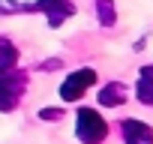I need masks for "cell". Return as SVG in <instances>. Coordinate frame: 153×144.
I'll return each instance as SVG.
<instances>
[{
    "mask_svg": "<svg viewBox=\"0 0 153 144\" xmlns=\"http://www.w3.org/2000/svg\"><path fill=\"white\" fill-rule=\"evenodd\" d=\"M75 138L81 144H102L108 138V120L96 108H78L75 111Z\"/></svg>",
    "mask_w": 153,
    "mask_h": 144,
    "instance_id": "cell-1",
    "label": "cell"
},
{
    "mask_svg": "<svg viewBox=\"0 0 153 144\" xmlns=\"http://www.w3.org/2000/svg\"><path fill=\"white\" fill-rule=\"evenodd\" d=\"M27 84H30L27 72H12V69H9V72L0 75V111H3V114L18 108V102H21Z\"/></svg>",
    "mask_w": 153,
    "mask_h": 144,
    "instance_id": "cell-2",
    "label": "cell"
},
{
    "mask_svg": "<svg viewBox=\"0 0 153 144\" xmlns=\"http://www.w3.org/2000/svg\"><path fill=\"white\" fill-rule=\"evenodd\" d=\"M90 84H96V69H90V66L75 69V72H69V75L63 78V84H60V99L63 102H78L87 93Z\"/></svg>",
    "mask_w": 153,
    "mask_h": 144,
    "instance_id": "cell-3",
    "label": "cell"
},
{
    "mask_svg": "<svg viewBox=\"0 0 153 144\" xmlns=\"http://www.w3.org/2000/svg\"><path fill=\"white\" fill-rule=\"evenodd\" d=\"M120 135H123V144H153V126L141 117L120 120Z\"/></svg>",
    "mask_w": 153,
    "mask_h": 144,
    "instance_id": "cell-4",
    "label": "cell"
},
{
    "mask_svg": "<svg viewBox=\"0 0 153 144\" xmlns=\"http://www.w3.org/2000/svg\"><path fill=\"white\" fill-rule=\"evenodd\" d=\"M126 99H129V87H126L123 81H108V84H102L99 93H96V102H99L102 108H120Z\"/></svg>",
    "mask_w": 153,
    "mask_h": 144,
    "instance_id": "cell-5",
    "label": "cell"
},
{
    "mask_svg": "<svg viewBox=\"0 0 153 144\" xmlns=\"http://www.w3.org/2000/svg\"><path fill=\"white\" fill-rule=\"evenodd\" d=\"M135 99L147 108H153V66H144L138 72V84H135Z\"/></svg>",
    "mask_w": 153,
    "mask_h": 144,
    "instance_id": "cell-6",
    "label": "cell"
},
{
    "mask_svg": "<svg viewBox=\"0 0 153 144\" xmlns=\"http://www.w3.org/2000/svg\"><path fill=\"white\" fill-rule=\"evenodd\" d=\"M15 63H18V48H15V42L0 36V75H3V72H9Z\"/></svg>",
    "mask_w": 153,
    "mask_h": 144,
    "instance_id": "cell-7",
    "label": "cell"
},
{
    "mask_svg": "<svg viewBox=\"0 0 153 144\" xmlns=\"http://www.w3.org/2000/svg\"><path fill=\"white\" fill-rule=\"evenodd\" d=\"M96 21L105 27V30H111L114 24H117V12H114V0H96Z\"/></svg>",
    "mask_w": 153,
    "mask_h": 144,
    "instance_id": "cell-8",
    "label": "cell"
},
{
    "mask_svg": "<svg viewBox=\"0 0 153 144\" xmlns=\"http://www.w3.org/2000/svg\"><path fill=\"white\" fill-rule=\"evenodd\" d=\"M15 12H27L24 0H0V15H15Z\"/></svg>",
    "mask_w": 153,
    "mask_h": 144,
    "instance_id": "cell-9",
    "label": "cell"
},
{
    "mask_svg": "<svg viewBox=\"0 0 153 144\" xmlns=\"http://www.w3.org/2000/svg\"><path fill=\"white\" fill-rule=\"evenodd\" d=\"M39 117H42V120H60V117H63V108H42Z\"/></svg>",
    "mask_w": 153,
    "mask_h": 144,
    "instance_id": "cell-10",
    "label": "cell"
},
{
    "mask_svg": "<svg viewBox=\"0 0 153 144\" xmlns=\"http://www.w3.org/2000/svg\"><path fill=\"white\" fill-rule=\"evenodd\" d=\"M39 69H60V60H57V57H54V60H45Z\"/></svg>",
    "mask_w": 153,
    "mask_h": 144,
    "instance_id": "cell-11",
    "label": "cell"
}]
</instances>
